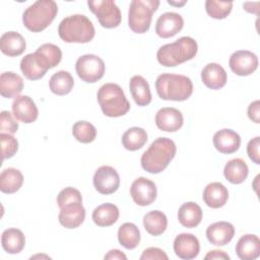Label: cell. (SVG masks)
I'll return each instance as SVG.
<instances>
[{"instance_id": "obj_25", "label": "cell", "mask_w": 260, "mask_h": 260, "mask_svg": "<svg viewBox=\"0 0 260 260\" xmlns=\"http://www.w3.org/2000/svg\"><path fill=\"white\" fill-rule=\"evenodd\" d=\"M129 89L134 102L140 106L144 107L151 102V92L148 82L141 75H134L129 82Z\"/></svg>"}, {"instance_id": "obj_22", "label": "cell", "mask_w": 260, "mask_h": 260, "mask_svg": "<svg viewBox=\"0 0 260 260\" xmlns=\"http://www.w3.org/2000/svg\"><path fill=\"white\" fill-rule=\"evenodd\" d=\"M236 253L242 260H254L260 255V239L253 234L242 236L237 245Z\"/></svg>"}, {"instance_id": "obj_3", "label": "cell", "mask_w": 260, "mask_h": 260, "mask_svg": "<svg viewBox=\"0 0 260 260\" xmlns=\"http://www.w3.org/2000/svg\"><path fill=\"white\" fill-rule=\"evenodd\" d=\"M198 52V45L191 37H182L174 43L161 46L156 53L159 64L165 67H175L193 59Z\"/></svg>"}, {"instance_id": "obj_1", "label": "cell", "mask_w": 260, "mask_h": 260, "mask_svg": "<svg viewBox=\"0 0 260 260\" xmlns=\"http://www.w3.org/2000/svg\"><path fill=\"white\" fill-rule=\"evenodd\" d=\"M176 144L168 137L156 138L141 155V167L150 174L162 172L175 157Z\"/></svg>"}, {"instance_id": "obj_14", "label": "cell", "mask_w": 260, "mask_h": 260, "mask_svg": "<svg viewBox=\"0 0 260 260\" xmlns=\"http://www.w3.org/2000/svg\"><path fill=\"white\" fill-rule=\"evenodd\" d=\"M183 123L184 117L176 108H161L155 115L156 127L165 132H176L183 126Z\"/></svg>"}, {"instance_id": "obj_43", "label": "cell", "mask_w": 260, "mask_h": 260, "mask_svg": "<svg viewBox=\"0 0 260 260\" xmlns=\"http://www.w3.org/2000/svg\"><path fill=\"white\" fill-rule=\"evenodd\" d=\"M259 147H260V137L256 136L252 138L248 145H247V153L250 159L255 162L256 165L260 164V153H259Z\"/></svg>"}, {"instance_id": "obj_12", "label": "cell", "mask_w": 260, "mask_h": 260, "mask_svg": "<svg viewBox=\"0 0 260 260\" xmlns=\"http://www.w3.org/2000/svg\"><path fill=\"white\" fill-rule=\"evenodd\" d=\"M229 65L231 70L239 76H248L258 67V57L251 51H236L230 57Z\"/></svg>"}, {"instance_id": "obj_10", "label": "cell", "mask_w": 260, "mask_h": 260, "mask_svg": "<svg viewBox=\"0 0 260 260\" xmlns=\"http://www.w3.org/2000/svg\"><path fill=\"white\" fill-rule=\"evenodd\" d=\"M92 182L99 193L109 195L115 193L119 189L120 177L113 167L102 166L95 171Z\"/></svg>"}, {"instance_id": "obj_40", "label": "cell", "mask_w": 260, "mask_h": 260, "mask_svg": "<svg viewBox=\"0 0 260 260\" xmlns=\"http://www.w3.org/2000/svg\"><path fill=\"white\" fill-rule=\"evenodd\" d=\"M0 140H1V147H2V159H7L12 157L18 149V142L16 138H14L11 134L1 133Z\"/></svg>"}, {"instance_id": "obj_32", "label": "cell", "mask_w": 260, "mask_h": 260, "mask_svg": "<svg viewBox=\"0 0 260 260\" xmlns=\"http://www.w3.org/2000/svg\"><path fill=\"white\" fill-rule=\"evenodd\" d=\"M143 225L149 235L156 237L166 231L168 218L162 211L151 210L143 216Z\"/></svg>"}, {"instance_id": "obj_44", "label": "cell", "mask_w": 260, "mask_h": 260, "mask_svg": "<svg viewBox=\"0 0 260 260\" xmlns=\"http://www.w3.org/2000/svg\"><path fill=\"white\" fill-rule=\"evenodd\" d=\"M248 117L253 122L259 124L260 123V102L254 101L248 107Z\"/></svg>"}, {"instance_id": "obj_28", "label": "cell", "mask_w": 260, "mask_h": 260, "mask_svg": "<svg viewBox=\"0 0 260 260\" xmlns=\"http://www.w3.org/2000/svg\"><path fill=\"white\" fill-rule=\"evenodd\" d=\"M20 70L26 79L38 80L44 77L49 69L40 62L35 53H30L21 59Z\"/></svg>"}, {"instance_id": "obj_4", "label": "cell", "mask_w": 260, "mask_h": 260, "mask_svg": "<svg viewBox=\"0 0 260 260\" xmlns=\"http://www.w3.org/2000/svg\"><path fill=\"white\" fill-rule=\"evenodd\" d=\"M58 35L66 43H89L95 35L91 20L83 14L65 17L58 26Z\"/></svg>"}, {"instance_id": "obj_39", "label": "cell", "mask_w": 260, "mask_h": 260, "mask_svg": "<svg viewBox=\"0 0 260 260\" xmlns=\"http://www.w3.org/2000/svg\"><path fill=\"white\" fill-rule=\"evenodd\" d=\"M77 202H82V197L80 192L73 187H66L61 190L57 196V203L60 209Z\"/></svg>"}, {"instance_id": "obj_47", "label": "cell", "mask_w": 260, "mask_h": 260, "mask_svg": "<svg viewBox=\"0 0 260 260\" xmlns=\"http://www.w3.org/2000/svg\"><path fill=\"white\" fill-rule=\"evenodd\" d=\"M253 6H259V2H255V3L245 2V3L243 4V7H244V9H245L246 11H248V12H250V13H256V14H258L259 8H258V7L252 8Z\"/></svg>"}, {"instance_id": "obj_45", "label": "cell", "mask_w": 260, "mask_h": 260, "mask_svg": "<svg viewBox=\"0 0 260 260\" xmlns=\"http://www.w3.org/2000/svg\"><path fill=\"white\" fill-rule=\"evenodd\" d=\"M205 260H208V259H230V256L224 252V251H221V250H212V251H209L205 257H204Z\"/></svg>"}, {"instance_id": "obj_48", "label": "cell", "mask_w": 260, "mask_h": 260, "mask_svg": "<svg viewBox=\"0 0 260 260\" xmlns=\"http://www.w3.org/2000/svg\"><path fill=\"white\" fill-rule=\"evenodd\" d=\"M168 3L171 4V5H174V6H183L184 4L187 3L186 0L184 1H181V2H175V1H171V0H168Z\"/></svg>"}, {"instance_id": "obj_13", "label": "cell", "mask_w": 260, "mask_h": 260, "mask_svg": "<svg viewBox=\"0 0 260 260\" xmlns=\"http://www.w3.org/2000/svg\"><path fill=\"white\" fill-rule=\"evenodd\" d=\"M184 26L183 17L176 12H166L160 14L156 20L155 32L162 39L176 36Z\"/></svg>"}, {"instance_id": "obj_24", "label": "cell", "mask_w": 260, "mask_h": 260, "mask_svg": "<svg viewBox=\"0 0 260 260\" xmlns=\"http://www.w3.org/2000/svg\"><path fill=\"white\" fill-rule=\"evenodd\" d=\"M23 89V80L20 75L6 71L0 75V93L6 99H16Z\"/></svg>"}, {"instance_id": "obj_37", "label": "cell", "mask_w": 260, "mask_h": 260, "mask_svg": "<svg viewBox=\"0 0 260 260\" xmlns=\"http://www.w3.org/2000/svg\"><path fill=\"white\" fill-rule=\"evenodd\" d=\"M72 134L77 141L90 143L96 137V129L87 121H77L72 127Z\"/></svg>"}, {"instance_id": "obj_29", "label": "cell", "mask_w": 260, "mask_h": 260, "mask_svg": "<svg viewBox=\"0 0 260 260\" xmlns=\"http://www.w3.org/2000/svg\"><path fill=\"white\" fill-rule=\"evenodd\" d=\"M249 168L240 157L229 160L223 169L224 178L232 184H242L248 177Z\"/></svg>"}, {"instance_id": "obj_42", "label": "cell", "mask_w": 260, "mask_h": 260, "mask_svg": "<svg viewBox=\"0 0 260 260\" xmlns=\"http://www.w3.org/2000/svg\"><path fill=\"white\" fill-rule=\"evenodd\" d=\"M169 257L166 252L156 247H150L143 251L140 260H168Z\"/></svg>"}, {"instance_id": "obj_35", "label": "cell", "mask_w": 260, "mask_h": 260, "mask_svg": "<svg viewBox=\"0 0 260 260\" xmlns=\"http://www.w3.org/2000/svg\"><path fill=\"white\" fill-rule=\"evenodd\" d=\"M118 241L120 245L128 250L135 249L140 242V232L136 224L125 222L118 230Z\"/></svg>"}, {"instance_id": "obj_8", "label": "cell", "mask_w": 260, "mask_h": 260, "mask_svg": "<svg viewBox=\"0 0 260 260\" xmlns=\"http://www.w3.org/2000/svg\"><path fill=\"white\" fill-rule=\"evenodd\" d=\"M106 65L102 58L93 54H86L79 57L75 63V70L78 77L87 83H94L105 74Z\"/></svg>"}, {"instance_id": "obj_18", "label": "cell", "mask_w": 260, "mask_h": 260, "mask_svg": "<svg viewBox=\"0 0 260 260\" xmlns=\"http://www.w3.org/2000/svg\"><path fill=\"white\" fill-rule=\"evenodd\" d=\"M213 145L220 153L231 154L236 152L241 145L240 135L232 129H221L213 135Z\"/></svg>"}, {"instance_id": "obj_16", "label": "cell", "mask_w": 260, "mask_h": 260, "mask_svg": "<svg viewBox=\"0 0 260 260\" xmlns=\"http://www.w3.org/2000/svg\"><path fill=\"white\" fill-rule=\"evenodd\" d=\"M12 114L16 120L29 124L37 120L39 116V110L28 95H19L12 103Z\"/></svg>"}, {"instance_id": "obj_11", "label": "cell", "mask_w": 260, "mask_h": 260, "mask_svg": "<svg viewBox=\"0 0 260 260\" xmlns=\"http://www.w3.org/2000/svg\"><path fill=\"white\" fill-rule=\"evenodd\" d=\"M130 195L137 205H150L155 200L157 195L156 186L151 180L144 177H139L133 181L130 187Z\"/></svg>"}, {"instance_id": "obj_26", "label": "cell", "mask_w": 260, "mask_h": 260, "mask_svg": "<svg viewBox=\"0 0 260 260\" xmlns=\"http://www.w3.org/2000/svg\"><path fill=\"white\" fill-rule=\"evenodd\" d=\"M178 219L185 228H195L202 220V209L195 202H186L178 210Z\"/></svg>"}, {"instance_id": "obj_9", "label": "cell", "mask_w": 260, "mask_h": 260, "mask_svg": "<svg viewBox=\"0 0 260 260\" xmlns=\"http://www.w3.org/2000/svg\"><path fill=\"white\" fill-rule=\"evenodd\" d=\"M89 10L96 16L100 24L106 28L117 27L121 23V11L113 0L87 1Z\"/></svg>"}, {"instance_id": "obj_5", "label": "cell", "mask_w": 260, "mask_h": 260, "mask_svg": "<svg viewBox=\"0 0 260 260\" xmlns=\"http://www.w3.org/2000/svg\"><path fill=\"white\" fill-rule=\"evenodd\" d=\"M58 13L57 3L53 0H39L28 6L22 14L23 25L32 32L46 29Z\"/></svg>"}, {"instance_id": "obj_2", "label": "cell", "mask_w": 260, "mask_h": 260, "mask_svg": "<svg viewBox=\"0 0 260 260\" xmlns=\"http://www.w3.org/2000/svg\"><path fill=\"white\" fill-rule=\"evenodd\" d=\"M155 89L161 100L183 102L193 93V83L185 75L162 73L155 80Z\"/></svg>"}, {"instance_id": "obj_17", "label": "cell", "mask_w": 260, "mask_h": 260, "mask_svg": "<svg viewBox=\"0 0 260 260\" xmlns=\"http://www.w3.org/2000/svg\"><path fill=\"white\" fill-rule=\"evenodd\" d=\"M235 236V228L228 221H216L206 229V238L209 243L215 246L229 244Z\"/></svg>"}, {"instance_id": "obj_36", "label": "cell", "mask_w": 260, "mask_h": 260, "mask_svg": "<svg viewBox=\"0 0 260 260\" xmlns=\"http://www.w3.org/2000/svg\"><path fill=\"white\" fill-rule=\"evenodd\" d=\"M147 133L143 128L131 127L122 136L123 146L130 151L140 149L147 141Z\"/></svg>"}, {"instance_id": "obj_38", "label": "cell", "mask_w": 260, "mask_h": 260, "mask_svg": "<svg viewBox=\"0 0 260 260\" xmlns=\"http://www.w3.org/2000/svg\"><path fill=\"white\" fill-rule=\"evenodd\" d=\"M233 2L231 1H216V0H206L205 10L207 14L215 19L225 18L233 9Z\"/></svg>"}, {"instance_id": "obj_23", "label": "cell", "mask_w": 260, "mask_h": 260, "mask_svg": "<svg viewBox=\"0 0 260 260\" xmlns=\"http://www.w3.org/2000/svg\"><path fill=\"white\" fill-rule=\"evenodd\" d=\"M26 47L24 38L17 31H6L0 38V50L9 57L21 55Z\"/></svg>"}, {"instance_id": "obj_15", "label": "cell", "mask_w": 260, "mask_h": 260, "mask_svg": "<svg viewBox=\"0 0 260 260\" xmlns=\"http://www.w3.org/2000/svg\"><path fill=\"white\" fill-rule=\"evenodd\" d=\"M175 254L184 260H191L197 257L200 251L198 239L193 234L182 233L178 235L174 241Z\"/></svg>"}, {"instance_id": "obj_27", "label": "cell", "mask_w": 260, "mask_h": 260, "mask_svg": "<svg viewBox=\"0 0 260 260\" xmlns=\"http://www.w3.org/2000/svg\"><path fill=\"white\" fill-rule=\"evenodd\" d=\"M119 215V209L115 204L104 203L93 209L91 218L99 226H111L118 220Z\"/></svg>"}, {"instance_id": "obj_20", "label": "cell", "mask_w": 260, "mask_h": 260, "mask_svg": "<svg viewBox=\"0 0 260 260\" xmlns=\"http://www.w3.org/2000/svg\"><path fill=\"white\" fill-rule=\"evenodd\" d=\"M59 222L67 229L78 228L85 219V209L82 202L73 203L60 209Z\"/></svg>"}, {"instance_id": "obj_41", "label": "cell", "mask_w": 260, "mask_h": 260, "mask_svg": "<svg viewBox=\"0 0 260 260\" xmlns=\"http://www.w3.org/2000/svg\"><path fill=\"white\" fill-rule=\"evenodd\" d=\"M15 117L9 111H2L0 113V130L1 133L14 134L18 129V123Z\"/></svg>"}, {"instance_id": "obj_19", "label": "cell", "mask_w": 260, "mask_h": 260, "mask_svg": "<svg viewBox=\"0 0 260 260\" xmlns=\"http://www.w3.org/2000/svg\"><path fill=\"white\" fill-rule=\"evenodd\" d=\"M201 80L203 84L210 89H219L228 81V75L224 68L217 63H208L201 71Z\"/></svg>"}, {"instance_id": "obj_6", "label": "cell", "mask_w": 260, "mask_h": 260, "mask_svg": "<svg viewBox=\"0 0 260 260\" xmlns=\"http://www.w3.org/2000/svg\"><path fill=\"white\" fill-rule=\"evenodd\" d=\"M96 98L103 114L108 117H121L130 110V104L122 87L117 83L110 82L102 85Z\"/></svg>"}, {"instance_id": "obj_21", "label": "cell", "mask_w": 260, "mask_h": 260, "mask_svg": "<svg viewBox=\"0 0 260 260\" xmlns=\"http://www.w3.org/2000/svg\"><path fill=\"white\" fill-rule=\"evenodd\" d=\"M203 201L210 208L222 207L229 199V191L223 184L219 182L209 183L203 191Z\"/></svg>"}, {"instance_id": "obj_33", "label": "cell", "mask_w": 260, "mask_h": 260, "mask_svg": "<svg viewBox=\"0 0 260 260\" xmlns=\"http://www.w3.org/2000/svg\"><path fill=\"white\" fill-rule=\"evenodd\" d=\"M35 54L37 55L40 62L47 69L57 66L62 59L61 49L58 46L51 43L40 46L35 52Z\"/></svg>"}, {"instance_id": "obj_46", "label": "cell", "mask_w": 260, "mask_h": 260, "mask_svg": "<svg viewBox=\"0 0 260 260\" xmlns=\"http://www.w3.org/2000/svg\"><path fill=\"white\" fill-rule=\"evenodd\" d=\"M104 258L105 259H111V260H113V259H120V260L123 259V260H126L127 256L124 253H122L120 250L113 249V250H110L108 252V254L105 255Z\"/></svg>"}, {"instance_id": "obj_31", "label": "cell", "mask_w": 260, "mask_h": 260, "mask_svg": "<svg viewBox=\"0 0 260 260\" xmlns=\"http://www.w3.org/2000/svg\"><path fill=\"white\" fill-rule=\"evenodd\" d=\"M23 183V175L14 168H8L0 174V190L6 194L15 193L20 189Z\"/></svg>"}, {"instance_id": "obj_34", "label": "cell", "mask_w": 260, "mask_h": 260, "mask_svg": "<svg viewBox=\"0 0 260 260\" xmlns=\"http://www.w3.org/2000/svg\"><path fill=\"white\" fill-rule=\"evenodd\" d=\"M74 85V79L72 75L65 70H60L54 73L49 81L50 89L57 95L68 94Z\"/></svg>"}, {"instance_id": "obj_7", "label": "cell", "mask_w": 260, "mask_h": 260, "mask_svg": "<svg viewBox=\"0 0 260 260\" xmlns=\"http://www.w3.org/2000/svg\"><path fill=\"white\" fill-rule=\"evenodd\" d=\"M159 5L158 0H133L128 11V25L133 32H146L151 23L152 14Z\"/></svg>"}, {"instance_id": "obj_30", "label": "cell", "mask_w": 260, "mask_h": 260, "mask_svg": "<svg viewBox=\"0 0 260 260\" xmlns=\"http://www.w3.org/2000/svg\"><path fill=\"white\" fill-rule=\"evenodd\" d=\"M1 245L4 251L9 254H17L22 251L25 245L23 233L18 229H7L2 233Z\"/></svg>"}]
</instances>
